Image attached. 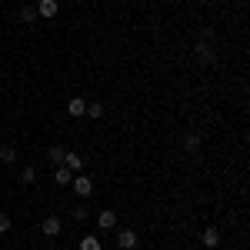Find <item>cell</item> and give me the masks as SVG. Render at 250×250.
I'll list each match as a JSON object with an SVG mask.
<instances>
[{
	"label": "cell",
	"instance_id": "9c48e42d",
	"mask_svg": "<svg viewBox=\"0 0 250 250\" xmlns=\"http://www.w3.org/2000/svg\"><path fill=\"white\" fill-rule=\"evenodd\" d=\"M70 180H74V173H70L67 167H63V164H60V167H57V173H54V184H60V187H67Z\"/></svg>",
	"mask_w": 250,
	"mask_h": 250
},
{
	"label": "cell",
	"instance_id": "ac0fdd59",
	"mask_svg": "<svg viewBox=\"0 0 250 250\" xmlns=\"http://www.w3.org/2000/svg\"><path fill=\"white\" fill-rule=\"evenodd\" d=\"M10 230V217H7V213H0V233H7Z\"/></svg>",
	"mask_w": 250,
	"mask_h": 250
},
{
	"label": "cell",
	"instance_id": "8992f818",
	"mask_svg": "<svg viewBox=\"0 0 250 250\" xmlns=\"http://www.w3.org/2000/svg\"><path fill=\"white\" fill-rule=\"evenodd\" d=\"M117 247L120 250H134L137 247V233L134 230H120L117 233Z\"/></svg>",
	"mask_w": 250,
	"mask_h": 250
},
{
	"label": "cell",
	"instance_id": "ba28073f",
	"mask_svg": "<svg viewBox=\"0 0 250 250\" xmlns=\"http://www.w3.org/2000/svg\"><path fill=\"white\" fill-rule=\"evenodd\" d=\"M67 110H70V117H83V114H87V100H80V97H74V100L67 104Z\"/></svg>",
	"mask_w": 250,
	"mask_h": 250
},
{
	"label": "cell",
	"instance_id": "6da1fadb",
	"mask_svg": "<svg viewBox=\"0 0 250 250\" xmlns=\"http://www.w3.org/2000/svg\"><path fill=\"white\" fill-rule=\"evenodd\" d=\"M197 60H200V63H213V60H217V47H213L210 30H204L200 40H197Z\"/></svg>",
	"mask_w": 250,
	"mask_h": 250
},
{
	"label": "cell",
	"instance_id": "d6986e66",
	"mask_svg": "<svg viewBox=\"0 0 250 250\" xmlns=\"http://www.w3.org/2000/svg\"><path fill=\"white\" fill-rule=\"evenodd\" d=\"M74 217H77V220H87L90 213H87V207H77V210H74Z\"/></svg>",
	"mask_w": 250,
	"mask_h": 250
},
{
	"label": "cell",
	"instance_id": "277c9868",
	"mask_svg": "<svg viewBox=\"0 0 250 250\" xmlns=\"http://www.w3.org/2000/svg\"><path fill=\"white\" fill-rule=\"evenodd\" d=\"M57 0H40L37 3V17H43V20H50V17H57Z\"/></svg>",
	"mask_w": 250,
	"mask_h": 250
},
{
	"label": "cell",
	"instance_id": "8fae6325",
	"mask_svg": "<svg viewBox=\"0 0 250 250\" xmlns=\"http://www.w3.org/2000/svg\"><path fill=\"white\" fill-rule=\"evenodd\" d=\"M34 20H37V7L23 3V7H20V23H34Z\"/></svg>",
	"mask_w": 250,
	"mask_h": 250
},
{
	"label": "cell",
	"instance_id": "4fadbf2b",
	"mask_svg": "<svg viewBox=\"0 0 250 250\" xmlns=\"http://www.w3.org/2000/svg\"><path fill=\"white\" fill-rule=\"evenodd\" d=\"M0 160H3V164H14V160H17V147L3 144V147H0Z\"/></svg>",
	"mask_w": 250,
	"mask_h": 250
},
{
	"label": "cell",
	"instance_id": "9a60e30c",
	"mask_svg": "<svg viewBox=\"0 0 250 250\" xmlns=\"http://www.w3.org/2000/svg\"><path fill=\"white\" fill-rule=\"evenodd\" d=\"M217 244H220V233L213 230V227H210V230H204V247H217Z\"/></svg>",
	"mask_w": 250,
	"mask_h": 250
},
{
	"label": "cell",
	"instance_id": "2e32d148",
	"mask_svg": "<svg viewBox=\"0 0 250 250\" xmlns=\"http://www.w3.org/2000/svg\"><path fill=\"white\" fill-rule=\"evenodd\" d=\"M80 250H100V237H94V233L83 237V240H80Z\"/></svg>",
	"mask_w": 250,
	"mask_h": 250
},
{
	"label": "cell",
	"instance_id": "5b68a950",
	"mask_svg": "<svg viewBox=\"0 0 250 250\" xmlns=\"http://www.w3.org/2000/svg\"><path fill=\"white\" fill-rule=\"evenodd\" d=\"M97 227H100V230H114L117 227V213L114 210H100L97 213Z\"/></svg>",
	"mask_w": 250,
	"mask_h": 250
},
{
	"label": "cell",
	"instance_id": "52a82bcc",
	"mask_svg": "<svg viewBox=\"0 0 250 250\" xmlns=\"http://www.w3.org/2000/svg\"><path fill=\"white\" fill-rule=\"evenodd\" d=\"M63 167H67L70 173H77L80 167H83V157H80V154H70V150H67V157H63Z\"/></svg>",
	"mask_w": 250,
	"mask_h": 250
},
{
	"label": "cell",
	"instance_id": "7c38bea8",
	"mask_svg": "<svg viewBox=\"0 0 250 250\" xmlns=\"http://www.w3.org/2000/svg\"><path fill=\"white\" fill-rule=\"evenodd\" d=\"M47 157H50V164H57V167H60V164H63V157H67V147H60V144H57V147H50V150H47Z\"/></svg>",
	"mask_w": 250,
	"mask_h": 250
},
{
	"label": "cell",
	"instance_id": "3957f363",
	"mask_svg": "<svg viewBox=\"0 0 250 250\" xmlns=\"http://www.w3.org/2000/svg\"><path fill=\"white\" fill-rule=\"evenodd\" d=\"M40 230L47 233V237H57V233L63 230V220H60V217H43V224H40Z\"/></svg>",
	"mask_w": 250,
	"mask_h": 250
},
{
	"label": "cell",
	"instance_id": "30bf717a",
	"mask_svg": "<svg viewBox=\"0 0 250 250\" xmlns=\"http://www.w3.org/2000/svg\"><path fill=\"white\" fill-rule=\"evenodd\" d=\"M184 150H187V154H197V150H200V134H187L184 137Z\"/></svg>",
	"mask_w": 250,
	"mask_h": 250
},
{
	"label": "cell",
	"instance_id": "7a4b0ae2",
	"mask_svg": "<svg viewBox=\"0 0 250 250\" xmlns=\"http://www.w3.org/2000/svg\"><path fill=\"white\" fill-rule=\"evenodd\" d=\"M70 184H74V190H77L80 197H90V193H94V180H90V177H83V173H77Z\"/></svg>",
	"mask_w": 250,
	"mask_h": 250
},
{
	"label": "cell",
	"instance_id": "5bb4252c",
	"mask_svg": "<svg viewBox=\"0 0 250 250\" xmlns=\"http://www.w3.org/2000/svg\"><path fill=\"white\" fill-rule=\"evenodd\" d=\"M20 184H27V187L37 184V170H34V167H23V170H20Z\"/></svg>",
	"mask_w": 250,
	"mask_h": 250
},
{
	"label": "cell",
	"instance_id": "e0dca14e",
	"mask_svg": "<svg viewBox=\"0 0 250 250\" xmlns=\"http://www.w3.org/2000/svg\"><path fill=\"white\" fill-rule=\"evenodd\" d=\"M87 114H90V117L97 120V117L104 114V104H87Z\"/></svg>",
	"mask_w": 250,
	"mask_h": 250
}]
</instances>
